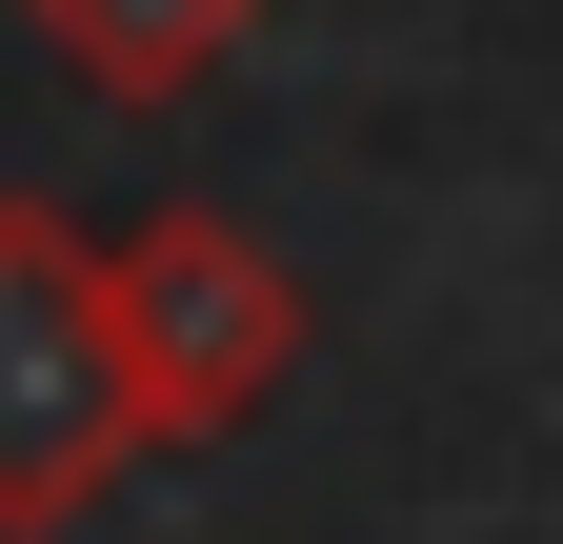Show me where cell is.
I'll return each instance as SVG.
<instances>
[{
	"mask_svg": "<svg viewBox=\"0 0 563 544\" xmlns=\"http://www.w3.org/2000/svg\"><path fill=\"white\" fill-rule=\"evenodd\" d=\"M101 323H121V403L141 444H222L282 403V363H302V283H282V242L222 222V202H162V222L101 242Z\"/></svg>",
	"mask_w": 563,
	"mask_h": 544,
	"instance_id": "cell-1",
	"label": "cell"
},
{
	"mask_svg": "<svg viewBox=\"0 0 563 544\" xmlns=\"http://www.w3.org/2000/svg\"><path fill=\"white\" fill-rule=\"evenodd\" d=\"M60 81H101V101H201L222 61L262 41V0H21Z\"/></svg>",
	"mask_w": 563,
	"mask_h": 544,
	"instance_id": "cell-3",
	"label": "cell"
},
{
	"mask_svg": "<svg viewBox=\"0 0 563 544\" xmlns=\"http://www.w3.org/2000/svg\"><path fill=\"white\" fill-rule=\"evenodd\" d=\"M121 464H141V403H121L101 242L60 202H0V544H60Z\"/></svg>",
	"mask_w": 563,
	"mask_h": 544,
	"instance_id": "cell-2",
	"label": "cell"
}]
</instances>
